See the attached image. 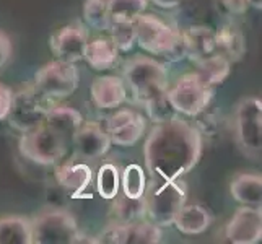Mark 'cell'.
<instances>
[{
    "label": "cell",
    "instance_id": "obj_1",
    "mask_svg": "<svg viewBox=\"0 0 262 244\" xmlns=\"http://www.w3.org/2000/svg\"><path fill=\"white\" fill-rule=\"evenodd\" d=\"M202 145V135L195 125L176 114L155 124L143 147V160L151 176L178 181L199 163Z\"/></svg>",
    "mask_w": 262,
    "mask_h": 244
},
{
    "label": "cell",
    "instance_id": "obj_2",
    "mask_svg": "<svg viewBox=\"0 0 262 244\" xmlns=\"http://www.w3.org/2000/svg\"><path fill=\"white\" fill-rule=\"evenodd\" d=\"M135 36L139 46L151 54V56H163L169 60L184 59L181 31L168 25L157 15L142 13L135 18Z\"/></svg>",
    "mask_w": 262,
    "mask_h": 244
},
{
    "label": "cell",
    "instance_id": "obj_3",
    "mask_svg": "<svg viewBox=\"0 0 262 244\" xmlns=\"http://www.w3.org/2000/svg\"><path fill=\"white\" fill-rule=\"evenodd\" d=\"M124 83H127L135 101L145 104L166 93L168 70L151 57H135L124 69Z\"/></svg>",
    "mask_w": 262,
    "mask_h": 244
},
{
    "label": "cell",
    "instance_id": "obj_4",
    "mask_svg": "<svg viewBox=\"0 0 262 244\" xmlns=\"http://www.w3.org/2000/svg\"><path fill=\"white\" fill-rule=\"evenodd\" d=\"M234 139L251 160L260 158L262 147V101L256 96L243 98L233 114Z\"/></svg>",
    "mask_w": 262,
    "mask_h": 244
},
{
    "label": "cell",
    "instance_id": "obj_5",
    "mask_svg": "<svg viewBox=\"0 0 262 244\" xmlns=\"http://www.w3.org/2000/svg\"><path fill=\"white\" fill-rule=\"evenodd\" d=\"M186 187L178 181H165L155 183L145 189V213L151 223L157 227H169L173 225L181 207L186 204Z\"/></svg>",
    "mask_w": 262,
    "mask_h": 244
},
{
    "label": "cell",
    "instance_id": "obj_6",
    "mask_svg": "<svg viewBox=\"0 0 262 244\" xmlns=\"http://www.w3.org/2000/svg\"><path fill=\"white\" fill-rule=\"evenodd\" d=\"M69 145L70 140H67L64 135L41 124L39 127L23 134L18 148L26 160L41 166H51L64 160Z\"/></svg>",
    "mask_w": 262,
    "mask_h": 244
},
{
    "label": "cell",
    "instance_id": "obj_7",
    "mask_svg": "<svg viewBox=\"0 0 262 244\" xmlns=\"http://www.w3.org/2000/svg\"><path fill=\"white\" fill-rule=\"evenodd\" d=\"M78 81L80 74L75 64L56 59L36 72L33 88L46 101H57L74 95L78 88Z\"/></svg>",
    "mask_w": 262,
    "mask_h": 244
},
{
    "label": "cell",
    "instance_id": "obj_8",
    "mask_svg": "<svg viewBox=\"0 0 262 244\" xmlns=\"http://www.w3.org/2000/svg\"><path fill=\"white\" fill-rule=\"evenodd\" d=\"M166 98L178 114L195 117L209 107L213 98V88L192 72L183 75L173 86L168 88Z\"/></svg>",
    "mask_w": 262,
    "mask_h": 244
},
{
    "label": "cell",
    "instance_id": "obj_9",
    "mask_svg": "<svg viewBox=\"0 0 262 244\" xmlns=\"http://www.w3.org/2000/svg\"><path fill=\"white\" fill-rule=\"evenodd\" d=\"M33 242L36 244H72L80 241L77 218L69 210L51 209L31 220Z\"/></svg>",
    "mask_w": 262,
    "mask_h": 244
},
{
    "label": "cell",
    "instance_id": "obj_10",
    "mask_svg": "<svg viewBox=\"0 0 262 244\" xmlns=\"http://www.w3.org/2000/svg\"><path fill=\"white\" fill-rule=\"evenodd\" d=\"M46 99L36 93L34 88H26L13 95L10 113L7 116V121L18 132H28L44 122L48 106L44 104Z\"/></svg>",
    "mask_w": 262,
    "mask_h": 244
},
{
    "label": "cell",
    "instance_id": "obj_11",
    "mask_svg": "<svg viewBox=\"0 0 262 244\" xmlns=\"http://www.w3.org/2000/svg\"><path fill=\"white\" fill-rule=\"evenodd\" d=\"M147 129V119L139 111L117 109L106 122V132L110 135L111 143L117 147H132L140 139Z\"/></svg>",
    "mask_w": 262,
    "mask_h": 244
},
{
    "label": "cell",
    "instance_id": "obj_12",
    "mask_svg": "<svg viewBox=\"0 0 262 244\" xmlns=\"http://www.w3.org/2000/svg\"><path fill=\"white\" fill-rule=\"evenodd\" d=\"M98 241L111 244H157L161 241V230L151 221H114L99 234Z\"/></svg>",
    "mask_w": 262,
    "mask_h": 244
},
{
    "label": "cell",
    "instance_id": "obj_13",
    "mask_svg": "<svg viewBox=\"0 0 262 244\" xmlns=\"http://www.w3.org/2000/svg\"><path fill=\"white\" fill-rule=\"evenodd\" d=\"M86 44L88 31L80 23H70L62 26L49 39V48L56 59L72 62V64L83 60Z\"/></svg>",
    "mask_w": 262,
    "mask_h": 244
},
{
    "label": "cell",
    "instance_id": "obj_14",
    "mask_svg": "<svg viewBox=\"0 0 262 244\" xmlns=\"http://www.w3.org/2000/svg\"><path fill=\"white\" fill-rule=\"evenodd\" d=\"M225 234L234 244H256L262 238V213L260 209L243 205L234 212L227 225Z\"/></svg>",
    "mask_w": 262,
    "mask_h": 244
},
{
    "label": "cell",
    "instance_id": "obj_15",
    "mask_svg": "<svg viewBox=\"0 0 262 244\" xmlns=\"http://www.w3.org/2000/svg\"><path fill=\"white\" fill-rule=\"evenodd\" d=\"M72 142L78 155L88 160L101 158L113 145L107 132L96 122H82L72 137Z\"/></svg>",
    "mask_w": 262,
    "mask_h": 244
},
{
    "label": "cell",
    "instance_id": "obj_16",
    "mask_svg": "<svg viewBox=\"0 0 262 244\" xmlns=\"http://www.w3.org/2000/svg\"><path fill=\"white\" fill-rule=\"evenodd\" d=\"M56 181L57 184L70 192L74 198L85 195V191L92 184L93 171L86 163H80L75 160H69L56 168Z\"/></svg>",
    "mask_w": 262,
    "mask_h": 244
},
{
    "label": "cell",
    "instance_id": "obj_17",
    "mask_svg": "<svg viewBox=\"0 0 262 244\" xmlns=\"http://www.w3.org/2000/svg\"><path fill=\"white\" fill-rule=\"evenodd\" d=\"M184 57L192 62H201L202 59L212 56L215 49V31L204 25H192L181 33Z\"/></svg>",
    "mask_w": 262,
    "mask_h": 244
},
{
    "label": "cell",
    "instance_id": "obj_18",
    "mask_svg": "<svg viewBox=\"0 0 262 244\" xmlns=\"http://www.w3.org/2000/svg\"><path fill=\"white\" fill-rule=\"evenodd\" d=\"M90 93L95 106L99 109H116L127 99V88L124 80L114 75L95 78Z\"/></svg>",
    "mask_w": 262,
    "mask_h": 244
},
{
    "label": "cell",
    "instance_id": "obj_19",
    "mask_svg": "<svg viewBox=\"0 0 262 244\" xmlns=\"http://www.w3.org/2000/svg\"><path fill=\"white\" fill-rule=\"evenodd\" d=\"M215 49L230 62H238L246 54V38L238 25L225 23L215 31Z\"/></svg>",
    "mask_w": 262,
    "mask_h": 244
},
{
    "label": "cell",
    "instance_id": "obj_20",
    "mask_svg": "<svg viewBox=\"0 0 262 244\" xmlns=\"http://www.w3.org/2000/svg\"><path fill=\"white\" fill-rule=\"evenodd\" d=\"M178 231L183 234H189V236H194V234H202L207 231L212 225V215L210 212L202 205L191 204V205H183L181 210L178 212L176 218L173 221Z\"/></svg>",
    "mask_w": 262,
    "mask_h": 244
},
{
    "label": "cell",
    "instance_id": "obj_21",
    "mask_svg": "<svg viewBox=\"0 0 262 244\" xmlns=\"http://www.w3.org/2000/svg\"><path fill=\"white\" fill-rule=\"evenodd\" d=\"M117 57H119V49L116 48L111 38H96L93 41H88L83 54V60L98 72L113 69Z\"/></svg>",
    "mask_w": 262,
    "mask_h": 244
},
{
    "label": "cell",
    "instance_id": "obj_22",
    "mask_svg": "<svg viewBox=\"0 0 262 244\" xmlns=\"http://www.w3.org/2000/svg\"><path fill=\"white\" fill-rule=\"evenodd\" d=\"M83 117L77 109L70 106H54L48 107L46 116H44V125L49 129L56 130L57 134L64 135L67 140L72 142V137L77 132V129L82 125Z\"/></svg>",
    "mask_w": 262,
    "mask_h": 244
},
{
    "label": "cell",
    "instance_id": "obj_23",
    "mask_svg": "<svg viewBox=\"0 0 262 244\" xmlns=\"http://www.w3.org/2000/svg\"><path fill=\"white\" fill-rule=\"evenodd\" d=\"M230 192L243 205L259 207L262 198V178L256 173H239L233 178Z\"/></svg>",
    "mask_w": 262,
    "mask_h": 244
},
{
    "label": "cell",
    "instance_id": "obj_24",
    "mask_svg": "<svg viewBox=\"0 0 262 244\" xmlns=\"http://www.w3.org/2000/svg\"><path fill=\"white\" fill-rule=\"evenodd\" d=\"M31 220L25 216H2L0 218V244H31Z\"/></svg>",
    "mask_w": 262,
    "mask_h": 244
},
{
    "label": "cell",
    "instance_id": "obj_25",
    "mask_svg": "<svg viewBox=\"0 0 262 244\" xmlns=\"http://www.w3.org/2000/svg\"><path fill=\"white\" fill-rule=\"evenodd\" d=\"M231 72V62L222 56L219 52H213L212 56L202 59L197 62V70L195 74L201 77L209 86H216L222 85L225 80L230 77Z\"/></svg>",
    "mask_w": 262,
    "mask_h": 244
},
{
    "label": "cell",
    "instance_id": "obj_26",
    "mask_svg": "<svg viewBox=\"0 0 262 244\" xmlns=\"http://www.w3.org/2000/svg\"><path fill=\"white\" fill-rule=\"evenodd\" d=\"M107 15L113 23H134L147 10L148 0H106Z\"/></svg>",
    "mask_w": 262,
    "mask_h": 244
},
{
    "label": "cell",
    "instance_id": "obj_27",
    "mask_svg": "<svg viewBox=\"0 0 262 244\" xmlns=\"http://www.w3.org/2000/svg\"><path fill=\"white\" fill-rule=\"evenodd\" d=\"M114 198H116L114 207H113L114 221H117V223H134V221H140L147 216L145 201H143V197L129 198L124 194L122 195L117 194Z\"/></svg>",
    "mask_w": 262,
    "mask_h": 244
},
{
    "label": "cell",
    "instance_id": "obj_28",
    "mask_svg": "<svg viewBox=\"0 0 262 244\" xmlns=\"http://www.w3.org/2000/svg\"><path fill=\"white\" fill-rule=\"evenodd\" d=\"M121 189V173L117 166L113 163H104L99 166L98 176H96V191L106 201H113V198L119 194Z\"/></svg>",
    "mask_w": 262,
    "mask_h": 244
},
{
    "label": "cell",
    "instance_id": "obj_29",
    "mask_svg": "<svg viewBox=\"0 0 262 244\" xmlns=\"http://www.w3.org/2000/svg\"><path fill=\"white\" fill-rule=\"evenodd\" d=\"M121 187L122 194L129 198H140L145 194L147 189V178L145 171L140 165H129L125 166L121 176Z\"/></svg>",
    "mask_w": 262,
    "mask_h": 244
},
{
    "label": "cell",
    "instance_id": "obj_30",
    "mask_svg": "<svg viewBox=\"0 0 262 244\" xmlns=\"http://www.w3.org/2000/svg\"><path fill=\"white\" fill-rule=\"evenodd\" d=\"M83 20L95 31H107L110 28V15H107L106 0H85Z\"/></svg>",
    "mask_w": 262,
    "mask_h": 244
},
{
    "label": "cell",
    "instance_id": "obj_31",
    "mask_svg": "<svg viewBox=\"0 0 262 244\" xmlns=\"http://www.w3.org/2000/svg\"><path fill=\"white\" fill-rule=\"evenodd\" d=\"M110 38L116 44L119 51H130L134 44L137 42V36H135V26L134 23H110Z\"/></svg>",
    "mask_w": 262,
    "mask_h": 244
},
{
    "label": "cell",
    "instance_id": "obj_32",
    "mask_svg": "<svg viewBox=\"0 0 262 244\" xmlns=\"http://www.w3.org/2000/svg\"><path fill=\"white\" fill-rule=\"evenodd\" d=\"M145 107H147V113H148V117L150 119L158 124V122H163V121H168L171 119L173 116H176L178 113L173 109V106L169 104L168 98H166V93L161 95L155 99H151V101L145 103Z\"/></svg>",
    "mask_w": 262,
    "mask_h": 244
},
{
    "label": "cell",
    "instance_id": "obj_33",
    "mask_svg": "<svg viewBox=\"0 0 262 244\" xmlns=\"http://www.w3.org/2000/svg\"><path fill=\"white\" fill-rule=\"evenodd\" d=\"M197 124H195V129L201 132V135H207V137H213V135H219L220 132V117L213 114V113H209L207 109H204L201 114H197Z\"/></svg>",
    "mask_w": 262,
    "mask_h": 244
},
{
    "label": "cell",
    "instance_id": "obj_34",
    "mask_svg": "<svg viewBox=\"0 0 262 244\" xmlns=\"http://www.w3.org/2000/svg\"><path fill=\"white\" fill-rule=\"evenodd\" d=\"M220 4L230 15H245L251 7V0H220Z\"/></svg>",
    "mask_w": 262,
    "mask_h": 244
},
{
    "label": "cell",
    "instance_id": "obj_35",
    "mask_svg": "<svg viewBox=\"0 0 262 244\" xmlns=\"http://www.w3.org/2000/svg\"><path fill=\"white\" fill-rule=\"evenodd\" d=\"M12 99H13L12 90L0 83V121H5L7 119L8 113H10Z\"/></svg>",
    "mask_w": 262,
    "mask_h": 244
},
{
    "label": "cell",
    "instance_id": "obj_36",
    "mask_svg": "<svg viewBox=\"0 0 262 244\" xmlns=\"http://www.w3.org/2000/svg\"><path fill=\"white\" fill-rule=\"evenodd\" d=\"M13 52V46H12V39L8 38V34L0 30V69L4 65H7V62L10 60Z\"/></svg>",
    "mask_w": 262,
    "mask_h": 244
},
{
    "label": "cell",
    "instance_id": "obj_37",
    "mask_svg": "<svg viewBox=\"0 0 262 244\" xmlns=\"http://www.w3.org/2000/svg\"><path fill=\"white\" fill-rule=\"evenodd\" d=\"M153 4H155L157 7H160V8H176V7H179L181 4H184L186 0H151Z\"/></svg>",
    "mask_w": 262,
    "mask_h": 244
}]
</instances>
